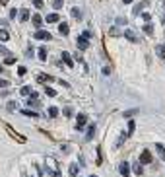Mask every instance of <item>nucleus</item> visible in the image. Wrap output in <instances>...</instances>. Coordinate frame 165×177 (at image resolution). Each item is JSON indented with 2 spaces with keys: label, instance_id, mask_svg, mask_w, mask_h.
<instances>
[{
  "label": "nucleus",
  "instance_id": "f257e3e1",
  "mask_svg": "<svg viewBox=\"0 0 165 177\" xmlns=\"http://www.w3.org/2000/svg\"><path fill=\"white\" fill-rule=\"evenodd\" d=\"M151 160H154V156H151L150 150H142V154H140V163H151Z\"/></svg>",
  "mask_w": 165,
  "mask_h": 177
},
{
  "label": "nucleus",
  "instance_id": "f03ea898",
  "mask_svg": "<svg viewBox=\"0 0 165 177\" xmlns=\"http://www.w3.org/2000/svg\"><path fill=\"white\" fill-rule=\"evenodd\" d=\"M52 35L49 31H43V29H37V33H35V39H37V41H49V39H51Z\"/></svg>",
  "mask_w": 165,
  "mask_h": 177
},
{
  "label": "nucleus",
  "instance_id": "7ed1b4c3",
  "mask_svg": "<svg viewBox=\"0 0 165 177\" xmlns=\"http://www.w3.org/2000/svg\"><path fill=\"white\" fill-rule=\"evenodd\" d=\"M85 123H88V115H78V119H76V131H82L85 126Z\"/></svg>",
  "mask_w": 165,
  "mask_h": 177
},
{
  "label": "nucleus",
  "instance_id": "20e7f679",
  "mask_svg": "<svg viewBox=\"0 0 165 177\" xmlns=\"http://www.w3.org/2000/svg\"><path fill=\"white\" fill-rule=\"evenodd\" d=\"M118 171H121V175H123V177H128V175H130V163L123 162L121 165H118Z\"/></svg>",
  "mask_w": 165,
  "mask_h": 177
},
{
  "label": "nucleus",
  "instance_id": "39448f33",
  "mask_svg": "<svg viewBox=\"0 0 165 177\" xmlns=\"http://www.w3.org/2000/svg\"><path fill=\"white\" fill-rule=\"evenodd\" d=\"M88 47H90V39H85L84 35H80V37H78V49H80V51H85Z\"/></svg>",
  "mask_w": 165,
  "mask_h": 177
},
{
  "label": "nucleus",
  "instance_id": "423d86ee",
  "mask_svg": "<svg viewBox=\"0 0 165 177\" xmlns=\"http://www.w3.org/2000/svg\"><path fill=\"white\" fill-rule=\"evenodd\" d=\"M146 6H150V2H148V0H142L140 4H138V6H136V8L132 10V16H136V14H140V12H142V10H144V8H146Z\"/></svg>",
  "mask_w": 165,
  "mask_h": 177
},
{
  "label": "nucleus",
  "instance_id": "0eeeda50",
  "mask_svg": "<svg viewBox=\"0 0 165 177\" xmlns=\"http://www.w3.org/2000/svg\"><path fill=\"white\" fill-rule=\"evenodd\" d=\"M124 37H126L128 41H132V43H138V37H136V33L132 31V29H126V31H124Z\"/></svg>",
  "mask_w": 165,
  "mask_h": 177
},
{
  "label": "nucleus",
  "instance_id": "6e6552de",
  "mask_svg": "<svg viewBox=\"0 0 165 177\" xmlns=\"http://www.w3.org/2000/svg\"><path fill=\"white\" fill-rule=\"evenodd\" d=\"M132 171L136 173V175H142V173H144V169H142V163H140V162H132Z\"/></svg>",
  "mask_w": 165,
  "mask_h": 177
},
{
  "label": "nucleus",
  "instance_id": "1a4fd4ad",
  "mask_svg": "<svg viewBox=\"0 0 165 177\" xmlns=\"http://www.w3.org/2000/svg\"><path fill=\"white\" fill-rule=\"evenodd\" d=\"M95 131H97V126H95L93 123H91V125L88 126V134H85V138H88V140H91V138L95 136Z\"/></svg>",
  "mask_w": 165,
  "mask_h": 177
},
{
  "label": "nucleus",
  "instance_id": "9d476101",
  "mask_svg": "<svg viewBox=\"0 0 165 177\" xmlns=\"http://www.w3.org/2000/svg\"><path fill=\"white\" fill-rule=\"evenodd\" d=\"M68 171H70L72 177H78V171H80V165L78 163H70V168H68Z\"/></svg>",
  "mask_w": 165,
  "mask_h": 177
},
{
  "label": "nucleus",
  "instance_id": "9b49d317",
  "mask_svg": "<svg viewBox=\"0 0 165 177\" xmlns=\"http://www.w3.org/2000/svg\"><path fill=\"white\" fill-rule=\"evenodd\" d=\"M45 20H47L49 23H57V22H60V18H58V14H57V12H52V14H49Z\"/></svg>",
  "mask_w": 165,
  "mask_h": 177
},
{
  "label": "nucleus",
  "instance_id": "f8f14e48",
  "mask_svg": "<svg viewBox=\"0 0 165 177\" xmlns=\"http://www.w3.org/2000/svg\"><path fill=\"white\" fill-rule=\"evenodd\" d=\"M18 16H19V20H22V22H25V20H29V10L22 8V10L18 12Z\"/></svg>",
  "mask_w": 165,
  "mask_h": 177
},
{
  "label": "nucleus",
  "instance_id": "ddd939ff",
  "mask_svg": "<svg viewBox=\"0 0 165 177\" xmlns=\"http://www.w3.org/2000/svg\"><path fill=\"white\" fill-rule=\"evenodd\" d=\"M27 105H29V107H35V109H39V107H41V101H39V99H33V98H29V99H27Z\"/></svg>",
  "mask_w": 165,
  "mask_h": 177
},
{
  "label": "nucleus",
  "instance_id": "4468645a",
  "mask_svg": "<svg viewBox=\"0 0 165 177\" xmlns=\"http://www.w3.org/2000/svg\"><path fill=\"white\" fill-rule=\"evenodd\" d=\"M156 150H157V154H159V158L165 162V146L163 144H156Z\"/></svg>",
  "mask_w": 165,
  "mask_h": 177
},
{
  "label": "nucleus",
  "instance_id": "2eb2a0df",
  "mask_svg": "<svg viewBox=\"0 0 165 177\" xmlns=\"http://www.w3.org/2000/svg\"><path fill=\"white\" fill-rule=\"evenodd\" d=\"M22 115H25V117H39V113L33 111V109H22Z\"/></svg>",
  "mask_w": 165,
  "mask_h": 177
},
{
  "label": "nucleus",
  "instance_id": "dca6fc26",
  "mask_svg": "<svg viewBox=\"0 0 165 177\" xmlns=\"http://www.w3.org/2000/svg\"><path fill=\"white\" fill-rule=\"evenodd\" d=\"M62 61H64L66 64L70 66V68H72V66H74V61H72V59H70V55H68V53H62Z\"/></svg>",
  "mask_w": 165,
  "mask_h": 177
},
{
  "label": "nucleus",
  "instance_id": "f3484780",
  "mask_svg": "<svg viewBox=\"0 0 165 177\" xmlns=\"http://www.w3.org/2000/svg\"><path fill=\"white\" fill-rule=\"evenodd\" d=\"M58 31H60L62 35H68V31H70V27H68V23H60V25H58Z\"/></svg>",
  "mask_w": 165,
  "mask_h": 177
},
{
  "label": "nucleus",
  "instance_id": "a211bd4d",
  "mask_svg": "<svg viewBox=\"0 0 165 177\" xmlns=\"http://www.w3.org/2000/svg\"><path fill=\"white\" fill-rule=\"evenodd\" d=\"M33 23H35L37 27H41V25H43V23H45V22H43V18H41V16H39V14H35V16H33Z\"/></svg>",
  "mask_w": 165,
  "mask_h": 177
},
{
  "label": "nucleus",
  "instance_id": "6ab92c4d",
  "mask_svg": "<svg viewBox=\"0 0 165 177\" xmlns=\"http://www.w3.org/2000/svg\"><path fill=\"white\" fill-rule=\"evenodd\" d=\"M10 39V33L6 29H0V41H8Z\"/></svg>",
  "mask_w": 165,
  "mask_h": 177
},
{
  "label": "nucleus",
  "instance_id": "aec40b11",
  "mask_svg": "<svg viewBox=\"0 0 165 177\" xmlns=\"http://www.w3.org/2000/svg\"><path fill=\"white\" fill-rule=\"evenodd\" d=\"M156 53H157L159 56H163V59H165V45H157V47H156Z\"/></svg>",
  "mask_w": 165,
  "mask_h": 177
},
{
  "label": "nucleus",
  "instance_id": "412c9836",
  "mask_svg": "<svg viewBox=\"0 0 165 177\" xmlns=\"http://www.w3.org/2000/svg\"><path fill=\"white\" fill-rule=\"evenodd\" d=\"M51 2H52V8H55V10H60L64 0H51Z\"/></svg>",
  "mask_w": 165,
  "mask_h": 177
},
{
  "label": "nucleus",
  "instance_id": "4be33fe9",
  "mask_svg": "<svg viewBox=\"0 0 165 177\" xmlns=\"http://www.w3.org/2000/svg\"><path fill=\"white\" fill-rule=\"evenodd\" d=\"M70 12H72V16H74L76 20H80V18H82V12H80V8H72Z\"/></svg>",
  "mask_w": 165,
  "mask_h": 177
},
{
  "label": "nucleus",
  "instance_id": "5701e85b",
  "mask_svg": "<svg viewBox=\"0 0 165 177\" xmlns=\"http://www.w3.org/2000/svg\"><path fill=\"white\" fill-rule=\"evenodd\" d=\"M144 33L151 35V33H154V25H151V23H146V25H144Z\"/></svg>",
  "mask_w": 165,
  "mask_h": 177
},
{
  "label": "nucleus",
  "instance_id": "b1692460",
  "mask_svg": "<svg viewBox=\"0 0 165 177\" xmlns=\"http://www.w3.org/2000/svg\"><path fill=\"white\" fill-rule=\"evenodd\" d=\"M19 93H22V95H31V88H29V86H24V88L19 90Z\"/></svg>",
  "mask_w": 165,
  "mask_h": 177
},
{
  "label": "nucleus",
  "instance_id": "393cba45",
  "mask_svg": "<svg viewBox=\"0 0 165 177\" xmlns=\"http://www.w3.org/2000/svg\"><path fill=\"white\" fill-rule=\"evenodd\" d=\"M37 80H39V82H49V80H52V78L47 76V74H37Z\"/></svg>",
  "mask_w": 165,
  "mask_h": 177
},
{
  "label": "nucleus",
  "instance_id": "a878e982",
  "mask_svg": "<svg viewBox=\"0 0 165 177\" xmlns=\"http://www.w3.org/2000/svg\"><path fill=\"white\" fill-rule=\"evenodd\" d=\"M58 115V109L52 105V107H49V117H57Z\"/></svg>",
  "mask_w": 165,
  "mask_h": 177
},
{
  "label": "nucleus",
  "instance_id": "bb28decb",
  "mask_svg": "<svg viewBox=\"0 0 165 177\" xmlns=\"http://www.w3.org/2000/svg\"><path fill=\"white\" fill-rule=\"evenodd\" d=\"M45 93H47L49 98H55V95H57V92H55L52 88H45Z\"/></svg>",
  "mask_w": 165,
  "mask_h": 177
},
{
  "label": "nucleus",
  "instance_id": "cd10ccee",
  "mask_svg": "<svg viewBox=\"0 0 165 177\" xmlns=\"http://www.w3.org/2000/svg\"><path fill=\"white\" fill-rule=\"evenodd\" d=\"M39 59H41V61L47 59V49H39Z\"/></svg>",
  "mask_w": 165,
  "mask_h": 177
},
{
  "label": "nucleus",
  "instance_id": "c85d7f7f",
  "mask_svg": "<svg viewBox=\"0 0 165 177\" xmlns=\"http://www.w3.org/2000/svg\"><path fill=\"white\" fill-rule=\"evenodd\" d=\"M16 62V56H6L4 59V64H14Z\"/></svg>",
  "mask_w": 165,
  "mask_h": 177
},
{
  "label": "nucleus",
  "instance_id": "c756f323",
  "mask_svg": "<svg viewBox=\"0 0 165 177\" xmlns=\"http://www.w3.org/2000/svg\"><path fill=\"white\" fill-rule=\"evenodd\" d=\"M124 138H126V134H121V136H118V140H117V148H121V144L124 142Z\"/></svg>",
  "mask_w": 165,
  "mask_h": 177
},
{
  "label": "nucleus",
  "instance_id": "7c9ffc66",
  "mask_svg": "<svg viewBox=\"0 0 165 177\" xmlns=\"http://www.w3.org/2000/svg\"><path fill=\"white\" fill-rule=\"evenodd\" d=\"M136 113H138V109H132V111H126V113H124V117H126V119H130V117L136 115Z\"/></svg>",
  "mask_w": 165,
  "mask_h": 177
},
{
  "label": "nucleus",
  "instance_id": "2f4dec72",
  "mask_svg": "<svg viewBox=\"0 0 165 177\" xmlns=\"http://www.w3.org/2000/svg\"><path fill=\"white\" fill-rule=\"evenodd\" d=\"M72 113H74V111H72V107H64V115L66 117H72Z\"/></svg>",
  "mask_w": 165,
  "mask_h": 177
},
{
  "label": "nucleus",
  "instance_id": "473e14b6",
  "mask_svg": "<svg viewBox=\"0 0 165 177\" xmlns=\"http://www.w3.org/2000/svg\"><path fill=\"white\" fill-rule=\"evenodd\" d=\"M33 6H37V8H43L45 4H43V0H33Z\"/></svg>",
  "mask_w": 165,
  "mask_h": 177
},
{
  "label": "nucleus",
  "instance_id": "72a5a7b5",
  "mask_svg": "<svg viewBox=\"0 0 165 177\" xmlns=\"http://www.w3.org/2000/svg\"><path fill=\"white\" fill-rule=\"evenodd\" d=\"M132 132H134V121L128 123V134H132Z\"/></svg>",
  "mask_w": 165,
  "mask_h": 177
},
{
  "label": "nucleus",
  "instance_id": "f704fd0d",
  "mask_svg": "<svg viewBox=\"0 0 165 177\" xmlns=\"http://www.w3.org/2000/svg\"><path fill=\"white\" fill-rule=\"evenodd\" d=\"M16 16H18V10L12 8V10H10V18H16Z\"/></svg>",
  "mask_w": 165,
  "mask_h": 177
},
{
  "label": "nucleus",
  "instance_id": "c9c22d12",
  "mask_svg": "<svg viewBox=\"0 0 165 177\" xmlns=\"http://www.w3.org/2000/svg\"><path fill=\"white\" fill-rule=\"evenodd\" d=\"M18 74H19V76H24V74H27V68H19V70H18Z\"/></svg>",
  "mask_w": 165,
  "mask_h": 177
},
{
  "label": "nucleus",
  "instance_id": "e433bc0d",
  "mask_svg": "<svg viewBox=\"0 0 165 177\" xmlns=\"http://www.w3.org/2000/svg\"><path fill=\"white\" fill-rule=\"evenodd\" d=\"M6 86H8V82H6V80H2V78H0V88H6Z\"/></svg>",
  "mask_w": 165,
  "mask_h": 177
},
{
  "label": "nucleus",
  "instance_id": "4c0bfd02",
  "mask_svg": "<svg viewBox=\"0 0 165 177\" xmlns=\"http://www.w3.org/2000/svg\"><path fill=\"white\" fill-rule=\"evenodd\" d=\"M29 98H33V99H39V93H37V92H31V95H29Z\"/></svg>",
  "mask_w": 165,
  "mask_h": 177
},
{
  "label": "nucleus",
  "instance_id": "58836bf2",
  "mask_svg": "<svg viewBox=\"0 0 165 177\" xmlns=\"http://www.w3.org/2000/svg\"><path fill=\"white\" fill-rule=\"evenodd\" d=\"M142 18L146 20V22H148V23H150V20H151V18H150V14H148V12H146V14H144V16H142Z\"/></svg>",
  "mask_w": 165,
  "mask_h": 177
},
{
  "label": "nucleus",
  "instance_id": "ea45409f",
  "mask_svg": "<svg viewBox=\"0 0 165 177\" xmlns=\"http://www.w3.org/2000/svg\"><path fill=\"white\" fill-rule=\"evenodd\" d=\"M6 53H8V51H6V49H4V47H2V45H0V55H6Z\"/></svg>",
  "mask_w": 165,
  "mask_h": 177
},
{
  "label": "nucleus",
  "instance_id": "a19ab883",
  "mask_svg": "<svg viewBox=\"0 0 165 177\" xmlns=\"http://www.w3.org/2000/svg\"><path fill=\"white\" fill-rule=\"evenodd\" d=\"M124 4H130V2H134V0H123Z\"/></svg>",
  "mask_w": 165,
  "mask_h": 177
},
{
  "label": "nucleus",
  "instance_id": "79ce46f5",
  "mask_svg": "<svg viewBox=\"0 0 165 177\" xmlns=\"http://www.w3.org/2000/svg\"><path fill=\"white\" fill-rule=\"evenodd\" d=\"M2 72H4V66H2V64H0V74H2Z\"/></svg>",
  "mask_w": 165,
  "mask_h": 177
},
{
  "label": "nucleus",
  "instance_id": "37998d69",
  "mask_svg": "<svg viewBox=\"0 0 165 177\" xmlns=\"http://www.w3.org/2000/svg\"><path fill=\"white\" fill-rule=\"evenodd\" d=\"M161 22H163V25H165V16H161Z\"/></svg>",
  "mask_w": 165,
  "mask_h": 177
},
{
  "label": "nucleus",
  "instance_id": "c03bdc74",
  "mask_svg": "<svg viewBox=\"0 0 165 177\" xmlns=\"http://www.w3.org/2000/svg\"><path fill=\"white\" fill-rule=\"evenodd\" d=\"M0 2H2V4H6V2H8V0H0Z\"/></svg>",
  "mask_w": 165,
  "mask_h": 177
},
{
  "label": "nucleus",
  "instance_id": "a18cd8bd",
  "mask_svg": "<svg viewBox=\"0 0 165 177\" xmlns=\"http://www.w3.org/2000/svg\"><path fill=\"white\" fill-rule=\"evenodd\" d=\"M91 177H97V175H91Z\"/></svg>",
  "mask_w": 165,
  "mask_h": 177
},
{
  "label": "nucleus",
  "instance_id": "49530a36",
  "mask_svg": "<svg viewBox=\"0 0 165 177\" xmlns=\"http://www.w3.org/2000/svg\"><path fill=\"white\" fill-rule=\"evenodd\" d=\"M163 4H165V0H163Z\"/></svg>",
  "mask_w": 165,
  "mask_h": 177
}]
</instances>
